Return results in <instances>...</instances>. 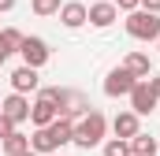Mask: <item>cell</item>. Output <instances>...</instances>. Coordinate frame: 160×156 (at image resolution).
Here are the masks:
<instances>
[{
  "label": "cell",
  "mask_w": 160,
  "mask_h": 156,
  "mask_svg": "<svg viewBox=\"0 0 160 156\" xmlns=\"http://www.w3.org/2000/svg\"><path fill=\"white\" fill-rule=\"evenodd\" d=\"M104 134H108V119H104V112H97V108H89L86 115L75 123V134H71V141L78 145V149H93V145H101L104 141Z\"/></svg>",
  "instance_id": "cell-1"
},
{
  "label": "cell",
  "mask_w": 160,
  "mask_h": 156,
  "mask_svg": "<svg viewBox=\"0 0 160 156\" xmlns=\"http://www.w3.org/2000/svg\"><path fill=\"white\" fill-rule=\"evenodd\" d=\"M127 34L138 37V41H157V37H160V15L145 11V7L127 11Z\"/></svg>",
  "instance_id": "cell-2"
},
{
  "label": "cell",
  "mask_w": 160,
  "mask_h": 156,
  "mask_svg": "<svg viewBox=\"0 0 160 156\" xmlns=\"http://www.w3.org/2000/svg\"><path fill=\"white\" fill-rule=\"evenodd\" d=\"M19 56H22V63H30V67H38V71H41V67L48 63L52 48H48V41H45V37H22Z\"/></svg>",
  "instance_id": "cell-3"
},
{
  "label": "cell",
  "mask_w": 160,
  "mask_h": 156,
  "mask_svg": "<svg viewBox=\"0 0 160 156\" xmlns=\"http://www.w3.org/2000/svg\"><path fill=\"white\" fill-rule=\"evenodd\" d=\"M127 97H130V112H138V115H153V112H157V97H153V89H149V82H145V78H138V82H134V89H130V93H127Z\"/></svg>",
  "instance_id": "cell-4"
},
{
  "label": "cell",
  "mask_w": 160,
  "mask_h": 156,
  "mask_svg": "<svg viewBox=\"0 0 160 156\" xmlns=\"http://www.w3.org/2000/svg\"><path fill=\"white\" fill-rule=\"evenodd\" d=\"M0 112L19 126V123H26V119H30V97L11 89V97H4V100H0Z\"/></svg>",
  "instance_id": "cell-5"
},
{
  "label": "cell",
  "mask_w": 160,
  "mask_h": 156,
  "mask_svg": "<svg viewBox=\"0 0 160 156\" xmlns=\"http://www.w3.org/2000/svg\"><path fill=\"white\" fill-rule=\"evenodd\" d=\"M56 15H60V22H63L67 30H78V26H86V22H89V7H86L82 0H63Z\"/></svg>",
  "instance_id": "cell-6"
},
{
  "label": "cell",
  "mask_w": 160,
  "mask_h": 156,
  "mask_svg": "<svg viewBox=\"0 0 160 156\" xmlns=\"http://www.w3.org/2000/svg\"><path fill=\"white\" fill-rule=\"evenodd\" d=\"M116 19H119V7H116V0H97V4H89V26H97V30H108Z\"/></svg>",
  "instance_id": "cell-7"
},
{
  "label": "cell",
  "mask_w": 160,
  "mask_h": 156,
  "mask_svg": "<svg viewBox=\"0 0 160 156\" xmlns=\"http://www.w3.org/2000/svg\"><path fill=\"white\" fill-rule=\"evenodd\" d=\"M134 82H138V78L130 75L127 67H116V71H108V78H104V93H108V97H127V93L134 89Z\"/></svg>",
  "instance_id": "cell-8"
},
{
  "label": "cell",
  "mask_w": 160,
  "mask_h": 156,
  "mask_svg": "<svg viewBox=\"0 0 160 156\" xmlns=\"http://www.w3.org/2000/svg\"><path fill=\"white\" fill-rule=\"evenodd\" d=\"M11 89H15V93H38V89H41L38 67H30V63H22L19 71H11Z\"/></svg>",
  "instance_id": "cell-9"
},
{
  "label": "cell",
  "mask_w": 160,
  "mask_h": 156,
  "mask_svg": "<svg viewBox=\"0 0 160 156\" xmlns=\"http://www.w3.org/2000/svg\"><path fill=\"white\" fill-rule=\"evenodd\" d=\"M56 115H60V112H56V104H52L45 93H38V100L30 104V123H34V126H48Z\"/></svg>",
  "instance_id": "cell-10"
},
{
  "label": "cell",
  "mask_w": 160,
  "mask_h": 156,
  "mask_svg": "<svg viewBox=\"0 0 160 156\" xmlns=\"http://www.w3.org/2000/svg\"><path fill=\"white\" fill-rule=\"evenodd\" d=\"M138 112H119V115L112 119V134H116V138H127V141H130V138H134V134H138V130H142V123H138Z\"/></svg>",
  "instance_id": "cell-11"
},
{
  "label": "cell",
  "mask_w": 160,
  "mask_h": 156,
  "mask_svg": "<svg viewBox=\"0 0 160 156\" xmlns=\"http://www.w3.org/2000/svg\"><path fill=\"white\" fill-rule=\"evenodd\" d=\"M30 149H34V153H41V156H48V153H56L60 145H56V138L48 134V126H38V130L30 134Z\"/></svg>",
  "instance_id": "cell-12"
},
{
  "label": "cell",
  "mask_w": 160,
  "mask_h": 156,
  "mask_svg": "<svg viewBox=\"0 0 160 156\" xmlns=\"http://www.w3.org/2000/svg\"><path fill=\"white\" fill-rule=\"evenodd\" d=\"M48 134L56 138V145H67V141H71V134H75V119H67V115H56L52 123H48Z\"/></svg>",
  "instance_id": "cell-13"
},
{
  "label": "cell",
  "mask_w": 160,
  "mask_h": 156,
  "mask_svg": "<svg viewBox=\"0 0 160 156\" xmlns=\"http://www.w3.org/2000/svg\"><path fill=\"white\" fill-rule=\"evenodd\" d=\"M123 67H127L134 78H149V75H153V63H149V56H145V52H130V56L123 60Z\"/></svg>",
  "instance_id": "cell-14"
},
{
  "label": "cell",
  "mask_w": 160,
  "mask_h": 156,
  "mask_svg": "<svg viewBox=\"0 0 160 156\" xmlns=\"http://www.w3.org/2000/svg\"><path fill=\"white\" fill-rule=\"evenodd\" d=\"M26 149H30V138H26V134H19V126H15V130L4 138V156H22Z\"/></svg>",
  "instance_id": "cell-15"
},
{
  "label": "cell",
  "mask_w": 160,
  "mask_h": 156,
  "mask_svg": "<svg viewBox=\"0 0 160 156\" xmlns=\"http://www.w3.org/2000/svg\"><path fill=\"white\" fill-rule=\"evenodd\" d=\"M130 149H134V153H157L160 141L153 138V134H142V130H138V134L130 138Z\"/></svg>",
  "instance_id": "cell-16"
},
{
  "label": "cell",
  "mask_w": 160,
  "mask_h": 156,
  "mask_svg": "<svg viewBox=\"0 0 160 156\" xmlns=\"http://www.w3.org/2000/svg\"><path fill=\"white\" fill-rule=\"evenodd\" d=\"M22 37H26V34H22V30H15V26H4V30H0V41H4V48H8V52H19Z\"/></svg>",
  "instance_id": "cell-17"
},
{
  "label": "cell",
  "mask_w": 160,
  "mask_h": 156,
  "mask_svg": "<svg viewBox=\"0 0 160 156\" xmlns=\"http://www.w3.org/2000/svg\"><path fill=\"white\" fill-rule=\"evenodd\" d=\"M130 141L127 138H112V141H104V156H130Z\"/></svg>",
  "instance_id": "cell-18"
},
{
  "label": "cell",
  "mask_w": 160,
  "mask_h": 156,
  "mask_svg": "<svg viewBox=\"0 0 160 156\" xmlns=\"http://www.w3.org/2000/svg\"><path fill=\"white\" fill-rule=\"evenodd\" d=\"M60 4H63V0H30L34 15H41V19H45V15H56V11H60Z\"/></svg>",
  "instance_id": "cell-19"
},
{
  "label": "cell",
  "mask_w": 160,
  "mask_h": 156,
  "mask_svg": "<svg viewBox=\"0 0 160 156\" xmlns=\"http://www.w3.org/2000/svg\"><path fill=\"white\" fill-rule=\"evenodd\" d=\"M11 130H15V123H11V119H8L4 112H0V141H4V138H8Z\"/></svg>",
  "instance_id": "cell-20"
},
{
  "label": "cell",
  "mask_w": 160,
  "mask_h": 156,
  "mask_svg": "<svg viewBox=\"0 0 160 156\" xmlns=\"http://www.w3.org/2000/svg\"><path fill=\"white\" fill-rule=\"evenodd\" d=\"M138 7H145V11H153V15H160V0H138Z\"/></svg>",
  "instance_id": "cell-21"
},
{
  "label": "cell",
  "mask_w": 160,
  "mask_h": 156,
  "mask_svg": "<svg viewBox=\"0 0 160 156\" xmlns=\"http://www.w3.org/2000/svg\"><path fill=\"white\" fill-rule=\"evenodd\" d=\"M145 82H149V89H153V97H157V100H160V75H149V78H145Z\"/></svg>",
  "instance_id": "cell-22"
},
{
  "label": "cell",
  "mask_w": 160,
  "mask_h": 156,
  "mask_svg": "<svg viewBox=\"0 0 160 156\" xmlns=\"http://www.w3.org/2000/svg\"><path fill=\"white\" fill-rule=\"evenodd\" d=\"M116 7L127 15V11H134V7H138V0H116Z\"/></svg>",
  "instance_id": "cell-23"
},
{
  "label": "cell",
  "mask_w": 160,
  "mask_h": 156,
  "mask_svg": "<svg viewBox=\"0 0 160 156\" xmlns=\"http://www.w3.org/2000/svg\"><path fill=\"white\" fill-rule=\"evenodd\" d=\"M8 56H11V52H8V48H4V41H0V67L8 63Z\"/></svg>",
  "instance_id": "cell-24"
},
{
  "label": "cell",
  "mask_w": 160,
  "mask_h": 156,
  "mask_svg": "<svg viewBox=\"0 0 160 156\" xmlns=\"http://www.w3.org/2000/svg\"><path fill=\"white\" fill-rule=\"evenodd\" d=\"M15 7V0H0V11H11Z\"/></svg>",
  "instance_id": "cell-25"
},
{
  "label": "cell",
  "mask_w": 160,
  "mask_h": 156,
  "mask_svg": "<svg viewBox=\"0 0 160 156\" xmlns=\"http://www.w3.org/2000/svg\"><path fill=\"white\" fill-rule=\"evenodd\" d=\"M22 156H41V153H34V149H26V153H22Z\"/></svg>",
  "instance_id": "cell-26"
},
{
  "label": "cell",
  "mask_w": 160,
  "mask_h": 156,
  "mask_svg": "<svg viewBox=\"0 0 160 156\" xmlns=\"http://www.w3.org/2000/svg\"><path fill=\"white\" fill-rule=\"evenodd\" d=\"M130 156H157V153H130Z\"/></svg>",
  "instance_id": "cell-27"
},
{
  "label": "cell",
  "mask_w": 160,
  "mask_h": 156,
  "mask_svg": "<svg viewBox=\"0 0 160 156\" xmlns=\"http://www.w3.org/2000/svg\"><path fill=\"white\" fill-rule=\"evenodd\" d=\"M157 48H160V37H157Z\"/></svg>",
  "instance_id": "cell-28"
}]
</instances>
